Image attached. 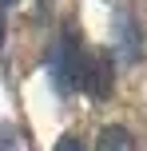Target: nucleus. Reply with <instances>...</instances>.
<instances>
[{"label":"nucleus","mask_w":147,"mask_h":151,"mask_svg":"<svg viewBox=\"0 0 147 151\" xmlns=\"http://www.w3.org/2000/svg\"><path fill=\"white\" fill-rule=\"evenodd\" d=\"M84 68H87V56L76 32H60L52 56H48V76H52L56 96H72L76 88H84Z\"/></svg>","instance_id":"nucleus-1"},{"label":"nucleus","mask_w":147,"mask_h":151,"mask_svg":"<svg viewBox=\"0 0 147 151\" xmlns=\"http://www.w3.org/2000/svg\"><path fill=\"white\" fill-rule=\"evenodd\" d=\"M111 40H115V52H119L123 64H139L143 60V28L135 20V12L115 8V16H111Z\"/></svg>","instance_id":"nucleus-2"},{"label":"nucleus","mask_w":147,"mask_h":151,"mask_svg":"<svg viewBox=\"0 0 147 151\" xmlns=\"http://www.w3.org/2000/svg\"><path fill=\"white\" fill-rule=\"evenodd\" d=\"M111 56L108 52H95V56H87V68H84V91H92L95 99H103V96H111Z\"/></svg>","instance_id":"nucleus-3"},{"label":"nucleus","mask_w":147,"mask_h":151,"mask_svg":"<svg viewBox=\"0 0 147 151\" xmlns=\"http://www.w3.org/2000/svg\"><path fill=\"white\" fill-rule=\"evenodd\" d=\"M95 151H135V139L123 123H108L95 139Z\"/></svg>","instance_id":"nucleus-4"},{"label":"nucleus","mask_w":147,"mask_h":151,"mask_svg":"<svg viewBox=\"0 0 147 151\" xmlns=\"http://www.w3.org/2000/svg\"><path fill=\"white\" fill-rule=\"evenodd\" d=\"M0 151H24L20 131H16V123H8V119H0Z\"/></svg>","instance_id":"nucleus-5"},{"label":"nucleus","mask_w":147,"mask_h":151,"mask_svg":"<svg viewBox=\"0 0 147 151\" xmlns=\"http://www.w3.org/2000/svg\"><path fill=\"white\" fill-rule=\"evenodd\" d=\"M56 151H87V147H84V139H80V135H72V131H68V135L56 139Z\"/></svg>","instance_id":"nucleus-6"},{"label":"nucleus","mask_w":147,"mask_h":151,"mask_svg":"<svg viewBox=\"0 0 147 151\" xmlns=\"http://www.w3.org/2000/svg\"><path fill=\"white\" fill-rule=\"evenodd\" d=\"M0 48H4V12H0Z\"/></svg>","instance_id":"nucleus-7"},{"label":"nucleus","mask_w":147,"mask_h":151,"mask_svg":"<svg viewBox=\"0 0 147 151\" xmlns=\"http://www.w3.org/2000/svg\"><path fill=\"white\" fill-rule=\"evenodd\" d=\"M0 4H16V0H0Z\"/></svg>","instance_id":"nucleus-8"},{"label":"nucleus","mask_w":147,"mask_h":151,"mask_svg":"<svg viewBox=\"0 0 147 151\" xmlns=\"http://www.w3.org/2000/svg\"><path fill=\"white\" fill-rule=\"evenodd\" d=\"M103 4H115V0H103Z\"/></svg>","instance_id":"nucleus-9"}]
</instances>
